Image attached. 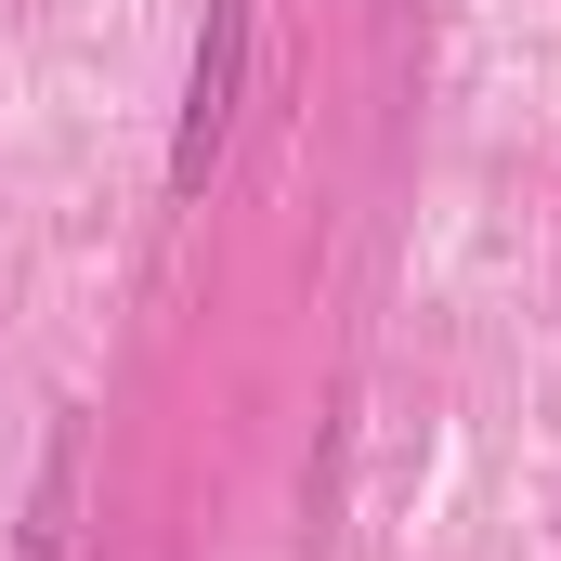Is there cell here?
<instances>
[{"mask_svg":"<svg viewBox=\"0 0 561 561\" xmlns=\"http://www.w3.org/2000/svg\"><path fill=\"white\" fill-rule=\"evenodd\" d=\"M249 105V0H209L196 13V66H183V118H170V196H209L222 144Z\"/></svg>","mask_w":561,"mask_h":561,"instance_id":"6da1fadb","label":"cell"},{"mask_svg":"<svg viewBox=\"0 0 561 561\" xmlns=\"http://www.w3.org/2000/svg\"><path fill=\"white\" fill-rule=\"evenodd\" d=\"M66 523H79V419H53V457H39V496H26L13 561H66Z\"/></svg>","mask_w":561,"mask_h":561,"instance_id":"7a4b0ae2","label":"cell"}]
</instances>
